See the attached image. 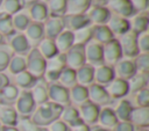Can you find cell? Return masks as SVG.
I'll return each mask as SVG.
<instances>
[{"label":"cell","instance_id":"cell-43","mask_svg":"<svg viewBox=\"0 0 149 131\" xmlns=\"http://www.w3.org/2000/svg\"><path fill=\"white\" fill-rule=\"evenodd\" d=\"M23 0H2L0 5V12L12 16L13 14L20 12L23 8Z\"/></svg>","mask_w":149,"mask_h":131},{"label":"cell","instance_id":"cell-49","mask_svg":"<svg viewBox=\"0 0 149 131\" xmlns=\"http://www.w3.org/2000/svg\"><path fill=\"white\" fill-rule=\"evenodd\" d=\"M137 49L140 53H148L149 52V34L148 31L141 32L136 37Z\"/></svg>","mask_w":149,"mask_h":131},{"label":"cell","instance_id":"cell-29","mask_svg":"<svg viewBox=\"0 0 149 131\" xmlns=\"http://www.w3.org/2000/svg\"><path fill=\"white\" fill-rule=\"evenodd\" d=\"M91 29H92V39L101 45L115 38V36L112 34V31L108 29L106 24H94L91 26Z\"/></svg>","mask_w":149,"mask_h":131},{"label":"cell","instance_id":"cell-11","mask_svg":"<svg viewBox=\"0 0 149 131\" xmlns=\"http://www.w3.org/2000/svg\"><path fill=\"white\" fill-rule=\"evenodd\" d=\"M99 110H100V107L92 103L88 100L78 107V111H79V116H80L81 122L88 126L97 124Z\"/></svg>","mask_w":149,"mask_h":131},{"label":"cell","instance_id":"cell-8","mask_svg":"<svg viewBox=\"0 0 149 131\" xmlns=\"http://www.w3.org/2000/svg\"><path fill=\"white\" fill-rule=\"evenodd\" d=\"M65 64L68 67L72 70H77L84 64H86L85 60V52H84V45L73 44L65 53Z\"/></svg>","mask_w":149,"mask_h":131},{"label":"cell","instance_id":"cell-2","mask_svg":"<svg viewBox=\"0 0 149 131\" xmlns=\"http://www.w3.org/2000/svg\"><path fill=\"white\" fill-rule=\"evenodd\" d=\"M47 60L41 56L36 48H31L26 56V71L36 79L42 78L45 71Z\"/></svg>","mask_w":149,"mask_h":131},{"label":"cell","instance_id":"cell-12","mask_svg":"<svg viewBox=\"0 0 149 131\" xmlns=\"http://www.w3.org/2000/svg\"><path fill=\"white\" fill-rule=\"evenodd\" d=\"M106 7L111 12V14L125 17L127 20L135 14L129 0H107Z\"/></svg>","mask_w":149,"mask_h":131},{"label":"cell","instance_id":"cell-48","mask_svg":"<svg viewBox=\"0 0 149 131\" xmlns=\"http://www.w3.org/2000/svg\"><path fill=\"white\" fill-rule=\"evenodd\" d=\"M17 131H41L42 128L37 126L31 119L30 117H19L16 126Z\"/></svg>","mask_w":149,"mask_h":131},{"label":"cell","instance_id":"cell-54","mask_svg":"<svg viewBox=\"0 0 149 131\" xmlns=\"http://www.w3.org/2000/svg\"><path fill=\"white\" fill-rule=\"evenodd\" d=\"M71 131H90V126L84 124V123H80V124H78L76 126H72Z\"/></svg>","mask_w":149,"mask_h":131},{"label":"cell","instance_id":"cell-19","mask_svg":"<svg viewBox=\"0 0 149 131\" xmlns=\"http://www.w3.org/2000/svg\"><path fill=\"white\" fill-rule=\"evenodd\" d=\"M115 78L113 66L101 64L94 67V73H93V82L98 83L100 86H106L108 85L113 79Z\"/></svg>","mask_w":149,"mask_h":131},{"label":"cell","instance_id":"cell-53","mask_svg":"<svg viewBox=\"0 0 149 131\" xmlns=\"http://www.w3.org/2000/svg\"><path fill=\"white\" fill-rule=\"evenodd\" d=\"M112 131H136V130L135 126L129 121H125V122H118Z\"/></svg>","mask_w":149,"mask_h":131},{"label":"cell","instance_id":"cell-6","mask_svg":"<svg viewBox=\"0 0 149 131\" xmlns=\"http://www.w3.org/2000/svg\"><path fill=\"white\" fill-rule=\"evenodd\" d=\"M136 37L137 35L135 32H133L132 30H128L127 32L118 36V42L120 44L121 48V52H122V57L123 58H129V59H134L140 52L137 49V43H136Z\"/></svg>","mask_w":149,"mask_h":131},{"label":"cell","instance_id":"cell-28","mask_svg":"<svg viewBox=\"0 0 149 131\" xmlns=\"http://www.w3.org/2000/svg\"><path fill=\"white\" fill-rule=\"evenodd\" d=\"M19 116L13 105L0 104V124L1 126H16Z\"/></svg>","mask_w":149,"mask_h":131},{"label":"cell","instance_id":"cell-39","mask_svg":"<svg viewBox=\"0 0 149 131\" xmlns=\"http://www.w3.org/2000/svg\"><path fill=\"white\" fill-rule=\"evenodd\" d=\"M14 81H15V86L17 88L21 89H30L33 87V85L36 81V78L33 77L30 73H28L27 71H22L17 74L14 75Z\"/></svg>","mask_w":149,"mask_h":131},{"label":"cell","instance_id":"cell-50","mask_svg":"<svg viewBox=\"0 0 149 131\" xmlns=\"http://www.w3.org/2000/svg\"><path fill=\"white\" fill-rule=\"evenodd\" d=\"M135 102L137 107H149V89L147 87L135 93Z\"/></svg>","mask_w":149,"mask_h":131},{"label":"cell","instance_id":"cell-37","mask_svg":"<svg viewBox=\"0 0 149 131\" xmlns=\"http://www.w3.org/2000/svg\"><path fill=\"white\" fill-rule=\"evenodd\" d=\"M49 16L62 17L66 14V0H47Z\"/></svg>","mask_w":149,"mask_h":131},{"label":"cell","instance_id":"cell-61","mask_svg":"<svg viewBox=\"0 0 149 131\" xmlns=\"http://www.w3.org/2000/svg\"><path fill=\"white\" fill-rule=\"evenodd\" d=\"M41 131H48V130H47V129H43V128H42V129H41Z\"/></svg>","mask_w":149,"mask_h":131},{"label":"cell","instance_id":"cell-26","mask_svg":"<svg viewBox=\"0 0 149 131\" xmlns=\"http://www.w3.org/2000/svg\"><path fill=\"white\" fill-rule=\"evenodd\" d=\"M128 21H129V30H132L136 35L148 31L149 19H148L147 12L135 13L130 19H128Z\"/></svg>","mask_w":149,"mask_h":131},{"label":"cell","instance_id":"cell-42","mask_svg":"<svg viewBox=\"0 0 149 131\" xmlns=\"http://www.w3.org/2000/svg\"><path fill=\"white\" fill-rule=\"evenodd\" d=\"M7 70L13 75H15V74H17L22 71H26V56L13 54L9 63H8Z\"/></svg>","mask_w":149,"mask_h":131},{"label":"cell","instance_id":"cell-16","mask_svg":"<svg viewBox=\"0 0 149 131\" xmlns=\"http://www.w3.org/2000/svg\"><path fill=\"white\" fill-rule=\"evenodd\" d=\"M87 96H88V101H91L92 103H94L99 107L108 104L112 100L108 96L105 87L100 86L98 83H94V82L91 83L90 86H87Z\"/></svg>","mask_w":149,"mask_h":131},{"label":"cell","instance_id":"cell-63","mask_svg":"<svg viewBox=\"0 0 149 131\" xmlns=\"http://www.w3.org/2000/svg\"><path fill=\"white\" fill-rule=\"evenodd\" d=\"M0 129H1V124H0Z\"/></svg>","mask_w":149,"mask_h":131},{"label":"cell","instance_id":"cell-33","mask_svg":"<svg viewBox=\"0 0 149 131\" xmlns=\"http://www.w3.org/2000/svg\"><path fill=\"white\" fill-rule=\"evenodd\" d=\"M35 48L37 49V51L41 53V56L45 60L52 58L54 56H56L58 53L57 48H56V45L54 43V39H49V38H45V37L42 38Z\"/></svg>","mask_w":149,"mask_h":131},{"label":"cell","instance_id":"cell-25","mask_svg":"<svg viewBox=\"0 0 149 131\" xmlns=\"http://www.w3.org/2000/svg\"><path fill=\"white\" fill-rule=\"evenodd\" d=\"M106 26L108 27V29L112 31L114 36H120L129 30V21L125 17H121L114 14H111Z\"/></svg>","mask_w":149,"mask_h":131},{"label":"cell","instance_id":"cell-38","mask_svg":"<svg viewBox=\"0 0 149 131\" xmlns=\"http://www.w3.org/2000/svg\"><path fill=\"white\" fill-rule=\"evenodd\" d=\"M57 83H59L61 86H63L68 89H70L74 85H77V82H76V71L65 66L59 73Z\"/></svg>","mask_w":149,"mask_h":131},{"label":"cell","instance_id":"cell-34","mask_svg":"<svg viewBox=\"0 0 149 131\" xmlns=\"http://www.w3.org/2000/svg\"><path fill=\"white\" fill-rule=\"evenodd\" d=\"M19 92L20 89L13 85V83H8L3 88L0 89V104H8V105H12L17 95H19Z\"/></svg>","mask_w":149,"mask_h":131},{"label":"cell","instance_id":"cell-35","mask_svg":"<svg viewBox=\"0 0 149 131\" xmlns=\"http://www.w3.org/2000/svg\"><path fill=\"white\" fill-rule=\"evenodd\" d=\"M92 0H66V14H85Z\"/></svg>","mask_w":149,"mask_h":131},{"label":"cell","instance_id":"cell-24","mask_svg":"<svg viewBox=\"0 0 149 131\" xmlns=\"http://www.w3.org/2000/svg\"><path fill=\"white\" fill-rule=\"evenodd\" d=\"M118 122L119 121L114 114L113 108H111V107L100 108L99 115H98V121H97V124L99 126L108 129V130H113V128L116 125Z\"/></svg>","mask_w":149,"mask_h":131},{"label":"cell","instance_id":"cell-41","mask_svg":"<svg viewBox=\"0 0 149 131\" xmlns=\"http://www.w3.org/2000/svg\"><path fill=\"white\" fill-rule=\"evenodd\" d=\"M148 85V74L136 73L128 80L129 93H136L142 88H146Z\"/></svg>","mask_w":149,"mask_h":131},{"label":"cell","instance_id":"cell-40","mask_svg":"<svg viewBox=\"0 0 149 131\" xmlns=\"http://www.w3.org/2000/svg\"><path fill=\"white\" fill-rule=\"evenodd\" d=\"M30 22H31V21H30V19H29L28 14H27L23 9H21L20 12H17V13H15V14L12 15L13 28H14V30L17 31V32L23 31V30L28 27V24H29Z\"/></svg>","mask_w":149,"mask_h":131},{"label":"cell","instance_id":"cell-14","mask_svg":"<svg viewBox=\"0 0 149 131\" xmlns=\"http://www.w3.org/2000/svg\"><path fill=\"white\" fill-rule=\"evenodd\" d=\"M63 27L65 30L76 31L84 27L91 26V22L86 14H65L62 16Z\"/></svg>","mask_w":149,"mask_h":131},{"label":"cell","instance_id":"cell-52","mask_svg":"<svg viewBox=\"0 0 149 131\" xmlns=\"http://www.w3.org/2000/svg\"><path fill=\"white\" fill-rule=\"evenodd\" d=\"M135 13L146 12L148 8V0H129Z\"/></svg>","mask_w":149,"mask_h":131},{"label":"cell","instance_id":"cell-59","mask_svg":"<svg viewBox=\"0 0 149 131\" xmlns=\"http://www.w3.org/2000/svg\"><path fill=\"white\" fill-rule=\"evenodd\" d=\"M2 43H5V37L0 34V44H2Z\"/></svg>","mask_w":149,"mask_h":131},{"label":"cell","instance_id":"cell-62","mask_svg":"<svg viewBox=\"0 0 149 131\" xmlns=\"http://www.w3.org/2000/svg\"><path fill=\"white\" fill-rule=\"evenodd\" d=\"M1 2H2V0H0V5H1Z\"/></svg>","mask_w":149,"mask_h":131},{"label":"cell","instance_id":"cell-5","mask_svg":"<svg viewBox=\"0 0 149 131\" xmlns=\"http://www.w3.org/2000/svg\"><path fill=\"white\" fill-rule=\"evenodd\" d=\"M22 9L28 14L31 22L43 23L49 17L47 3L43 0H29L24 2Z\"/></svg>","mask_w":149,"mask_h":131},{"label":"cell","instance_id":"cell-57","mask_svg":"<svg viewBox=\"0 0 149 131\" xmlns=\"http://www.w3.org/2000/svg\"><path fill=\"white\" fill-rule=\"evenodd\" d=\"M0 131H17L15 126H1Z\"/></svg>","mask_w":149,"mask_h":131},{"label":"cell","instance_id":"cell-45","mask_svg":"<svg viewBox=\"0 0 149 131\" xmlns=\"http://www.w3.org/2000/svg\"><path fill=\"white\" fill-rule=\"evenodd\" d=\"M14 32H16V31L13 28L12 16L6 13L0 12V34L3 37H9Z\"/></svg>","mask_w":149,"mask_h":131},{"label":"cell","instance_id":"cell-7","mask_svg":"<svg viewBox=\"0 0 149 131\" xmlns=\"http://www.w3.org/2000/svg\"><path fill=\"white\" fill-rule=\"evenodd\" d=\"M121 58H122V52H121V48H120V44L116 38H113L112 41H109L102 45L104 64L114 66Z\"/></svg>","mask_w":149,"mask_h":131},{"label":"cell","instance_id":"cell-4","mask_svg":"<svg viewBox=\"0 0 149 131\" xmlns=\"http://www.w3.org/2000/svg\"><path fill=\"white\" fill-rule=\"evenodd\" d=\"M36 108L29 89H21L14 102V109L19 117H30Z\"/></svg>","mask_w":149,"mask_h":131},{"label":"cell","instance_id":"cell-47","mask_svg":"<svg viewBox=\"0 0 149 131\" xmlns=\"http://www.w3.org/2000/svg\"><path fill=\"white\" fill-rule=\"evenodd\" d=\"M13 54L14 53L7 43L0 44V73H2L5 70H7L8 63Z\"/></svg>","mask_w":149,"mask_h":131},{"label":"cell","instance_id":"cell-20","mask_svg":"<svg viewBox=\"0 0 149 131\" xmlns=\"http://www.w3.org/2000/svg\"><path fill=\"white\" fill-rule=\"evenodd\" d=\"M129 122L139 129H147L149 126V107H133Z\"/></svg>","mask_w":149,"mask_h":131},{"label":"cell","instance_id":"cell-31","mask_svg":"<svg viewBox=\"0 0 149 131\" xmlns=\"http://www.w3.org/2000/svg\"><path fill=\"white\" fill-rule=\"evenodd\" d=\"M69 100L71 105H74L78 108L80 104H83L88 100L87 87H84L80 85H74L73 87H71L69 89Z\"/></svg>","mask_w":149,"mask_h":131},{"label":"cell","instance_id":"cell-15","mask_svg":"<svg viewBox=\"0 0 149 131\" xmlns=\"http://www.w3.org/2000/svg\"><path fill=\"white\" fill-rule=\"evenodd\" d=\"M8 38V45L12 49L14 54H21V56H27V53L30 51L31 46L28 43L27 38L24 37L23 32H14L12 36L7 37Z\"/></svg>","mask_w":149,"mask_h":131},{"label":"cell","instance_id":"cell-13","mask_svg":"<svg viewBox=\"0 0 149 131\" xmlns=\"http://www.w3.org/2000/svg\"><path fill=\"white\" fill-rule=\"evenodd\" d=\"M85 14L87 15V17L90 20L91 26L106 24L111 16V12L108 10V8L106 6L95 5V3H92Z\"/></svg>","mask_w":149,"mask_h":131},{"label":"cell","instance_id":"cell-23","mask_svg":"<svg viewBox=\"0 0 149 131\" xmlns=\"http://www.w3.org/2000/svg\"><path fill=\"white\" fill-rule=\"evenodd\" d=\"M64 30L62 17H52L49 16L44 22H43V32L44 37L49 39H55V37Z\"/></svg>","mask_w":149,"mask_h":131},{"label":"cell","instance_id":"cell-60","mask_svg":"<svg viewBox=\"0 0 149 131\" xmlns=\"http://www.w3.org/2000/svg\"><path fill=\"white\" fill-rule=\"evenodd\" d=\"M137 131H148V129H139Z\"/></svg>","mask_w":149,"mask_h":131},{"label":"cell","instance_id":"cell-9","mask_svg":"<svg viewBox=\"0 0 149 131\" xmlns=\"http://www.w3.org/2000/svg\"><path fill=\"white\" fill-rule=\"evenodd\" d=\"M48 101L54 102L61 107H66L70 104L69 89L61 86L57 82L48 85Z\"/></svg>","mask_w":149,"mask_h":131},{"label":"cell","instance_id":"cell-36","mask_svg":"<svg viewBox=\"0 0 149 131\" xmlns=\"http://www.w3.org/2000/svg\"><path fill=\"white\" fill-rule=\"evenodd\" d=\"M132 109H133V105H132L130 101H128L126 99H121L113 110H114V114H115L118 121L125 122V121H129Z\"/></svg>","mask_w":149,"mask_h":131},{"label":"cell","instance_id":"cell-10","mask_svg":"<svg viewBox=\"0 0 149 131\" xmlns=\"http://www.w3.org/2000/svg\"><path fill=\"white\" fill-rule=\"evenodd\" d=\"M84 52H85V60L86 64L95 67L98 65L104 64L102 60V45L97 43L95 41L91 39L84 45Z\"/></svg>","mask_w":149,"mask_h":131},{"label":"cell","instance_id":"cell-32","mask_svg":"<svg viewBox=\"0 0 149 131\" xmlns=\"http://www.w3.org/2000/svg\"><path fill=\"white\" fill-rule=\"evenodd\" d=\"M54 43L57 48V51L59 53H65L72 45H73V34L70 30H63L61 31L54 39Z\"/></svg>","mask_w":149,"mask_h":131},{"label":"cell","instance_id":"cell-58","mask_svg":"<svg viewBox=\"0 0 149 131\" xmlns=\"http://www.w3.org/2000/svg\"><path fill=\"white\" fill-rule=\"evenodd\" d=\"M95 2V5H101L102 2H107V0H92V2Z\"/></svg>","mask_w":149,"mask_h":131},{"label":"cell","instance_id":"cell-64","mask_svg":"<svg viewBox=\"0 0 149 131\" xmlns=\"http://www.w3.org/2000/svg\"><path fill=\"white\" fill-rule=\"evenodd\" d=\"M45 1H47V0H45Z\"/></svg>","mask_w":149,"mask_h":131},{"label":"cell","instance_id":"cell-30","mask_svg":"<svg viewBox=\"0 0 149 131\" xmlns=\"http://www.w3.org/2000/svg\"><path fill=\"white\" fill-rule=\"evenodd\" d=\"M93 73H94V67L88 65V64H84L83 66L77 68L76 70V82H77V85L87 87L91 83H93Z\"/></svg>","mask_w":149,"mask_h":131},{"label":"cell","instance_id":"cell-55","mask_svg":"<svg viewBox=\"0 0 149 131\" xmlns=\"http://www.w3.org/2000/svg\"><path fill=\"white\" fill-rule=\"evenodd\" d=\"M9 83V79H8V77L6 75V74H3V73H0V89L1 88H3L6 85H8Z\"/></svg>","mask_w":149,"mask_h":131},{"label":"cell","instance_id":"cell-17","mask_svg":"<svg viewBox=\"0 0 149 131\" xmlns=\"http://www.w3.org/2000/svg\"><path fill=\"white\" fill-rule=\"evenodd\" d=\"M113 70H114L115 78H120V79H123V80H127V81L136 74V70H135L133 59H129V58H123L122 57L113 66Z\"/></svg>","mask_w":149,"mask_h":131},{"label":"cell","instance_id":"cell-44","mask_svg":"<svg viewBox=\"0 0 149 131\" xmlns=\"http://www.w3.org/2000/svg\"><path fill=\"white\" fill-rule=\"evenodd\" d=\"M72 34H73V44L85 45L87 42H90L92 39L91 26H87V27H84L76 31H72Z\"/></svg>","mask_w":149,"mask_h":131},{"label":"cell","instance_id":"cell-21","mask_svg":"<svg viewBox=\"0 0 149 131\" xmlns=\"http://www.w3.org/2000/svg\"><path fill=\"white\" fill-rule=\"evenodd\" d=\"M23 35L27 38L28 43L30 44L31 48H35L38 42L44 38V32H43V23L38 22H30L28 27L23 30Z\"/></svg>","mask_w":149,"mask_h":131},{"label":"cell","instance_id":"cell-46","mask_svg":"<svg viewBox=\"0 0 149 131\" xmlns=\"http://www.w3.org/2000/svg\"><path fill=\"white\" fill-rule=\"evenodd\" d=\"M136 73L148 74L149 72V54L148 53H139L133 59Z\"/></svg>","mask_w":149,"mask_h":131},{"label":"cell","instance_id":"cell-3","mask_svg":"<svg viewBox=\"0 0 149 131\" xmlns=\"http://www.w3.org/2000/svg\"><path fill=\"white\" fill-rule=\"evenodd\" d=\"M66 66L65 64V54L64 53H57L56 56H54L50 59H47V64H45V71L43 74V79L48 82V83H54L57 82L58 77L61 71Z\"/></svg>","mask_w":149,"mask_h":131},{"label":"cell","instance_id":"cell-27","mask_svg":"<svg viewBox=\"0 0 149 131\" xmlns=\"http://www.w3.org/2000/svg\"><path fill=\"white\" fill-rule=\"evenodd\" d=\"M58 119H61L62 122H64L70 128L76 126V125L83 123L81 119H80V116H79L78 108L74 107V105H71V104H69L66 107H63Z\"/></svg>","mask_w":149,"mask_h":131},{"label":"cell","instance_id":"cell-51","mask_svg":"<svg viewBox=\"0 0 149 131\" xmlns=\"http://www.w3.org/2000/svg\"><path fill=\"white\" fill-rule=\"evenodd\" d=\"M47 130L48 131H71V128L68 126L61 119H56L47 126Z\"/></svg>","mask_w":149,"mask_h":131},{"label":"cell","instance_id":"cell-56","mask_svg":"<svg viewBox=\"0 0 149 131\" xmlns=\"http://www.w3.org/2000/svg\"><path fill=\"white\" fill-rule=\"evenodd\" d=\"M90 131H112V130L101 128V126H99V125H92V126H90Z\"/></svg>","mask_w":149,"mask_h":131},{"label":"cell","instance_id":"cell-22","mask_svg":"<svg viewBox=\"0 0 149 131\" xmlns=\"http://www.w3.org/2000/svg\"><path fill=\"white\" fill-rule=\"evenodd\" d=\"M48 85L49 83L43 78H38L36 79L33 87L29 89L36 105L48 101Z\"/></svg>","mask_w":149,"mask_h":131},{"label":"cell","instance_id":"cell-1","mask_svg":"<svg viewBox=\"0 0 149 131\" xmlns=\"http://www.w3.org/2000/svg\"><path fill=\"white\" fill-rule=\"evenodd\" d=\"M62 109H63V107H61L54 102L47 101L44 103L36 105L34 112L30 116V119L40 128L48 126L50 123H52L54 121L59 118Z\"/></svg>","mask_w":149,"mask_h":131},{"label":"cell","instance_id":"cell-18","mask_svg":"<svg viewBox=\"0 0 149 131\" xmlns=\"http://www.w3.org/2000/svg\"><path fill=\"white\" fill-rule=\"evenodd\" d=\"M105 89L111 99H122L129 93L128 81L120 78H114L108 85L105 86Z\"/></svg>","mask_w":149,"mask_h":131}]
</instances>
